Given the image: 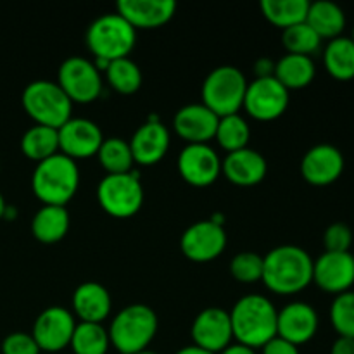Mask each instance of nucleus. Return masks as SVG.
<instances>
[{"mask_svg":"<svg viewBox=\"0 0 354 354\" xmlns=\"http://www.w3.org/2000/svg\"><path fill=\"white\" fill-rule=\"evenodd\" d=\"M100 207L114 218H130L144 204V189L133 171L106 175L97 187Z\"/></svg>","mask_w":354,"mask_h":354,"instance_id":"obj_8","label":"nucleus"},{"mask_svg":"<svg viewBox=\"0 0 354 354\" xmlns=\"http://www.w3.org/2000/svg\"><path fill=\"white\" fill-rule=\"evenodd\" d=\"M220 118L204 104H189L176 111L173 127L189 144H207L214 138Z\"/></svg>","mask_w":354,"mask_h":354,"instance_id":"obj_19","label":"nucleus"},{"mask_svg":"<svg viewBox=\"0 0 354 354\" xmlns=\"http://www.w3.org/2000/svg\"><path fill=\"white\" fill-rule=\"evenodd\" d=\"M248 80L235 66H218L203 83V104L218 118L239 114L244 106Z\"/></svg>","mask_w":354,"mask_h":354,"instance_id":"obj_6","label":"nucleus"},{"mask_svg":"<svg viewBox=\"0 0 354 354\" xmlns=\"http://www.w3.org/2000/svg\"><path fill=\"white\" fill-rule=\"evenodd\" d=\"M158 332V317L145 304L123 308L111 322L107 330L111 346L121 354H135L147 349Z\"/></svg>","mask_w":354,"mask_h":354,"instance_id":"obj_4","label":"nucleus"},{"mask_svg":"<svg viewBox=\"0 0 354 354\" xmlns=\"http://www.w3.org/2000/svg\"><path fill=\"white\" fill-rule=\"evenodd\" d=\"M6 211H7V206H6V201H3L2 194H0V220H2L3 216H6Z\"/></svg>","mask_w":354,"mask_h":354,"instance_id":"obj_44","label":"nucleus"},{"mask_svg":"<svg viewBox=\"0 0 354 354\" xmlns=\"http://www.w3.org/2000/svg\"><path fill=\"white\" fill-rule=\"evenodd\" d=\"M75 327V318L66 308L50 306L38 315L31 335L40 351L52 354L69 346Z\"/></svg>","mask_w":354,"mask_h":354,"instance_id":"obj_12","label":"nucleus"},{"mask_svg":"<svg viewBox=\"0 0 354 354\" xmlns=\"http://www.w3.org/2000/svg\"><path fill=\"white\" fill-rule=\"evenodd\" d=\"M330 354H354V339L351 337H339L332 344Z\"/></svg>","mask_w":354,"mask_h":354,"instance_id":"obj_40","label":"nucleus"},{"mask_svg":"<svg viewBox=\"0 0 354 354\" xmlns=\"http://www.w3.org/2000/svg\"><path fill=\"white\" fill-rule=\"evenodd\" d=\"M23 107L37 124L59 130L68 120H71L73 102L62 92L61 86L48 80L31 82L23 92Z\"/></svg>","mask_w":354,"mask_h":354,"instance_id":"obj_7","label":"nucleus"},{"mask_svg":"<svg viewBox=\"0 0 354 354\" xmlns=\"http://www.w3.org/2000/svg\"><path fill=\"white\" fill-rule=\"evenodd\" d=\"M261 349H263V354H299L297 346L283 341V339H280L279 335L273 337L270 342H266Z\"/></svg>","mask_w":354,"mask_h":354,"instance_id":"obj_39","label":"nucleus"},{"mask_svg":"<svg viewBox=\"0 0 354 354\" xmlns=\"http://www.w3.org/2000/svg\"><path fill=\"white\" fill-rule=\"evenodd\" d=\"M263 282L280 296H290L313 282V259L299 245H279L263 256Z\"/></svg>","mask_w":354,"mask_h":354,"instance_id":"obj_1","label":"nucleus"},{"mask_svg":"<svg viewBox=\"0 0 354 354\" xmlns=\"http://www.w3.org/2000/svg\"><path fill=\"white\" fill-rule=\"evenodd\" d=\"M178 171L190 185L207 187L220 176L221 159L211 145L189 144L178 156Z\"/></svg>","mask_w":354,"mask_h":354,"instance_id":"obj_14","label":"nucleus"},{"mask_svg":"<svg viewBox=\"0 0 354 354\" xmlns=\"http://www.w3.org/2000/svg\"><path fill=\"white\" fill-rule=\"evenodd\" d=\"M190 334L194 346L213 354L221 353L234 339L230 313L221 308H206L196 317Z\"/></svg>","mask_w":354,"mask_h":354,"instance_id":"obj_15","label":"nucleus"},{"mask_svg":"<svg viewBox=\"0 0 354 354\" xmlns=\"http://www.w3.org/2000/svg\"><path fill=\"white\" fill-rule=\"evenodd\" d=\"M69 346L75 354H106L111 346L109 334L102 324L82 322L75 327Z\"/></svg>","mask_w":354,"mask_h":354,"instance_id":"obj_31","label":"nucleus"},{"mask_svg":"<svg viewBox=\"0 0 354 354\" xmlns=\"http://www.w3.org/2000/svg\"><path fill=\"white\" fill-rule=\"evenodd\" d=\"M230 273L242 283H254L263 279V256L256 252H239L230 263Z\"/></svg>","mask_w":354,"mask_h":354,"instance_id":"obj_36","label":"nucleus"},{"mask_svg":"<svg viewBox=\"0 0 354 354\" xmlns=\"http://www.w3.org/2000/svg\"><path fill=\"white\" fill-rule=\"evenodd\" d=\"M279 311L272 301L259 294H249L234 304L230 313L232 332L239 344L256 349L277 337Z\"/></svg>","mask_w":354,"mask_h":354,"instance_id":"obj_2","label":"nucleus"},{"mask_svg":"<svg viewBox=\"0 0 354 354\" xmlns=\"http://www.w3.org/2000/svg\"><path fill=\"white\" fill-rule=\"evenodd\" d=\"M330 322L339 337L354 339V292L348 290L332 301Z\"/></svg>","mask_w":354,"mask_h":354,"instance_id":"obj_35","label":"nucleus"},{"mask_svg":"<svg viewBox=\"0 0 354 354\" xmlns=\"http://www.w3.org/2000/svg\"><path fill=\"white\" fill-rule=\"evenodd\" d=\"M318 313L308 303H290L279 311L277 317V335L294 346L310 342L317 335Z\"/></svg>","mask_w":354,"mask_h":354,"instance_id":"obj_18","label":"nucleus"},{"mask_svg":"<svg viewBox=\"0 0 354 354\" xmlns=\"http://www.w3.org/2000/svg\"><path fill=\"white\" fill-rule=\"evenodd\" d=\"M57 85L71 102L80 104L93 102L102 92L100 71L92 61L78 55H73L62 62L57 73Z\"/></svg>","mask_w":354,"mask_h":354,"instance_id":"obj_9","label":"nucleus"},{"mask_svg":"<svg viewBox=\"0 0 354 354\" xmlns=\"http://www.w3.org/2000/svg\"><path fill=\"white\" fill-rule=\"evenodd\" d=\"M116 9L135 30H152L166 24L175 16L176 3L173 0H120Z\"/></svg>","mask_w":354,"mask_h":354,"instance_id":"obj_20","label":"nucleus"},{"mask_svg":"<svg viewBox=\"0 0 354 354\" xmlns=\"http://www.w3.org/2000/svg\"><path fill=\"white\" fill-rule=\"evenodd\" d=\"M353 244V232L346 223H332L324 234L327 252H349Z\"/></svg>","mask_w":354,"mask_h":354,"instance_id":"obj_37","label":"nucleus"},{"mask_svg":"<svg viewBox=\"0 0 354 354\" xmlns=\"http://www.w3.org/2000/svg\"><path fill=\"white\" fill-rule=\"evenodd\" d=\"M78 187V166L62 152L38 162L31 176V189L44 206H66L75 197Z\"/></svg>","mask_w":354,"mask_h":354,"instance_id":"obj_3","label":"nucleus"},{"mask_svg":"<svg viewBox=\"0 0 354 354\" xmlns=\"http://www.w3.org/2000/svg\"><path fill=\"white\" fill-rule=\"evenodd\" d=\"M128 144H130L135 162L144 166L156 165L168 152L169 131L161 121L149 120L135 131Z\"/></svg>","mask_w":354,"mask_h":354,"instance_id":"obj_21","label":"nucleus"},{"mask_svg":"<svg viewBox=\"0 0 354 354\" xmlns=\"http://www.w3.org/2000/svg\"><path fill=\"white\" fill-rule=\"evenodd\" d=\"M135 354H158V353H154V351H149V349H144V351H140V353H135Z\"/></svg>","mask_w":354,"mask_h":354,"instance_id":"obj_45","label":"nucleus"},{"mask_svg":"<svg viewBox=\"0 0 354 354\" xmlns=\"http://www.w3.org/2000/svg\"><path fill=\"white\" fill-rule=\"evenodd\" d=\"M306 23L313 28L315 33L324 40V38L341 37L346 28V14L337 3L328 2V0H318V2H310L308 9Z\"/></svg>","mask_w":354,"mask_h":354,"instance_id":"obj_25","label":"nucleus"},{"mask_svg":"<svg viewBox=\"0 0 354 354\" xmlns=\"http://www.w3.org/2000/svg\"><path fill=\"white\" fill-rule=\"evenodd\" d=\"M308 0H263L261 10L266 19L279 28H290L306 21Z\"/></svg>","mask_w":354,"mask_h":354,"instance_id":"obj_29","label":"nucleus"},{"mask_svg":"<svg viewBox=\"0 0 354 354\" xmlns=\"http://www.w3.org/2000/svg\"><path fill=\"white\" fill-rule=\"evenodd\" d=\"M317 75L313 59L308 55L287 54L275 64L273 76L286 86L287 90L304 88L310 85Z\"/></svg>","mask_w":354,"mask_h":354,"instance_id":"obj_26","label":"nucleus"},{"mask_svg":"<svg viewBox=\"0 0 354 354\" xmlns=\"http://www.w3.org/2000/svg\"><path fill=\"white\" fill-rule=\"evenodd\" d=\"M218 354H256V353H254V349H251V348H248V346H242V344H239V342H235V344L227 346L223 351L218 353Z\"/></svg>","mask_w":354,"mask_h":354,"instance_id":"obj_42","label":"nucleus"},{"mask_svg":"<svg viewBox=\"0 0 354 354\" xmlns=\"http://www.w3.org/2000/svg\"><path fill=\"white\" fill-rule=\"evenodd\" d=\"M344 171V156L330 144L311 147L301 161V175L315 187H327L337 182Z\"/></svg>","mask_w":354,"mask_h":354,"instance_id":"obj_17","label":"nucleus"},{"mask_svg":"<svg viewBox=\"0 0 354 354\" xmlns=\"http://www.w3.org/2000/svg\"><path fill=\"white\" fill-rule=\"evenodd\" d=\"M21 151L26 158L38 162L52 158L59 151L57 130L44 127V124H35L30 130L24 131L23 138H21Z\"/></svg>","mask_w":354,"mask_h":354,"instance_id":"obj_28","label":"nucleus"},{"mask_svg":"<svg viewBox=\"0 0 354 354\" xmlns=\"http://www.w3.org/2000/svg\"><path fill=\"white\" fill-rule=\"evenodd\" d=\"M107 82L116 92L123 95L135 93L142 86V71L137 62L131 61L130 57L116 59L111 61L106 69Z\"/></svg>","mask_w":354,"mask_h":354,"instance_id":"obj_33","label":"nucleus"},{"mask_svg":"<svg viewBox=\"0 0 354 354\" xmlns=\"http://www.w3.org/2000/svg\"><path fill=\"white\" fill-rule=\"evenodd\" d=\"M266 159L254 149H241V151L228 152L225 161H221V173L228 182L239 187H252L263 182L266 176Z\"/></svg>","mask_w":354,"mask_h":354,"instance_id":"obj_22","label":"nucleus"},{"mask_svg":"<svg viewBox=\"0 0 354 354\" xmlns=\"http://www.w3.org/2000/svg\"><path fill=\"white\" fill-rule=\"evenodd\" d=\"M137 41V30L118 12L102 14L86 30V45L95 59L116 61L128 57Z\"/></svg>","mask_w":354,"mask_h":354,"instance_id":"obj_5","label":"nucleus"},{"mask_svg":"<svg viewBox=\"0 0 354 354\" xmlns=\"http://www.w3.org/2000/svg\"><path fill=\"white\" fill-rule=\"evenodd\" d=\"M249 137H251V130H249L248 121L241 114L223 116L218 121L214 138L227 152H235L248 147Z\"/></svg>","mask_w":354,"mask_h":354,"instance_id":"obj_32","label":"nucleus"},{"mask_svg":"<svg viewBox=\"0 0 354 354\" xmlns=\"http://www.w3.org/2000/svg\"><path fill=\"white\" fill-rule=\"evenodd\" d=\"M254 71L258 75V78H265V76H273V71H275V64H273L270 59L263 57L256 62Z\"/></svg>","mask_w":354,"mask_h":354,"instance_id":"obj_41","label":"nucleus"},{"mask_svg":"<svg viewBox=\"0 0 354 354\" xmlns=\"http://www.w3.org/2000/svg\"><path fill=\"white\" fill-rule=\"evenodd\" d=\"M313 282L324 292L339 296L354 286V256L351 252H327L313 261Z\"/></svg>","mask_w":354,"mask_h":354,"instance_id":"obj_16","label":"nucleus"},{"mask_svg":"<svg viewBox=\"0 0 354 354\" xmlns=\"http://www.w3.org/2000/svg\"><path fill=\"white\" fill-rule=\"evenodd\" d=\"M324 64L328 75L341 82L354 78V41L348 37H337L324 50Z\"/></svg>","mask_w":354,"mask_h":354,"instance_id":"obj_27","label":"nucleus"},{"mask_svg":"<svg viewBox=\"0 0 354 354\" xmlns=\"http://www.w3.org/2000/svg\"><path fill=\"white\" fill-rule=\"evenodd\" d=\"M57 135L59 151L73 161L95 156L104 142L99 124L86 118H71L59 128Z\"/></svg>","mask_w":354,"mask_h":354,"instance_id":"obj_13","label":"nucleus"},{"mask_svg":"<svg viewBox=\"0 0 354 354\" xmlns=\"http://www.w3.org/2000/svg\"><path fill=\"white\" fill-rule=\"evenodd\" d=\"M176 354H213V353L204 351V349L197 348V346H187V348H182Z\"/></svg>","mask_w":354,"mask_h":354,"instance_id":"obj_43","label":"nucleus"},{"mask_svg":"<svg viewBox=\"0 0 354 354\" xmlns=\"http://www.w3.org/2000/svg\"><path fill=\"white\" fill-rule=\"evenodd\" d=\"M69 230V213L64 206H44L31 221V234L44 244L62 241Z\"/></svg>","mask_w":354,"mask_h":354,"instance_id":"obj_24","label":"nucleus"},{"mask_svg":"<svg viewBox=\"0 0 354 354\" xmlns=\"http://www.w3.org/2000/svg\"><path fill=\"white\" fill-rule=\"evenodd\" d=\"M73 308L82 322L102 324L111 313L109 290L97 282L82 283L73 294Z\"/></svg>","mask_w":354,"mask_h":354,"instance_id":"obj_23","label":"nucleus"},{"mask_svg":"<svg viewBox=\"0 0 354 354\" xmlns=\"http://www.w3.org/2000/svg\"><path fill=\"white\" fill-rule=\"evenodd\" d=\"M2 354H40V348L33 335L24 332H14L2 342Z\"/></svg>","mask_w":354,"mask_h":354,"instance_id":"obj_38","label":"nucleus"},{"mask_svg":"<svg viewBox=\"0 0 354 354\" xmlns=\"http://www.w3.org/2000/svg\"><path fill=\"white\" fill-rule=\"evenodd\" d=\"M282 44L287 48V54H299L310 57L320 48L322 38L304 21V23L294 24V26L283 30Z\"/></svg>","mask_w":354,"mask_h":354,"instance_id":"obj_34","label":"nucleus"},{"mask_svg":"<svg viewBox=\"0 0 354 354\" xmlns=\"http://www.w3.org/2000/svg\"><path fill=\"white\" fill-rule=\"evenodd\" d=\"M180 248L190 261H213L227 248V234L218 221H197L183 232Z\"/></svg>","mask_w":354,"mask_h":354,"instance_id":"obj_11","label":"nucleus"},{"mask_svg":"<svg viewBox=\"0 0 354 354\" xmlns=\"http://www.w3.org/2000/svg\"><path fill=\"white\" fill-rule=\"evenodd\" d=\"M351 40L354 41V28H353V37H351Z\"/></svg>","mask_w":354,"mask_h":354,"instance_id":"obj_46","label":"nucleus"},{"mask_svg":"<svg viewBox=\"0 0 354 354\" xmlns=\"http://www.w3.org/2000/svg\"><path fill=\"white\" fill-rule=\"evenodd\" d=\"M289 106V90L275 78L265 76L248 83L244 106L254 120L272 121L282 116Z\"/></svg>","mask_w":354,"mask_h":354,"instance_id":"obj_10","label":"nucleus"},{"mask_svg":"<svg viewBox=\"0 0 354 354\" xmlns=\"http://www.w3.org/2000/svg\"><path fill=\"white\" fill-rule=\"evenodd\" d=\"M100 166L107 171V175H120V173H130L133 166V156H131L130 144L118 137L104 138L99 152H97Z\"/></svg>","mask_w":354,"mask_h":354,"instance_id":"obj_30","label":"nucleus"}]
</instances>
